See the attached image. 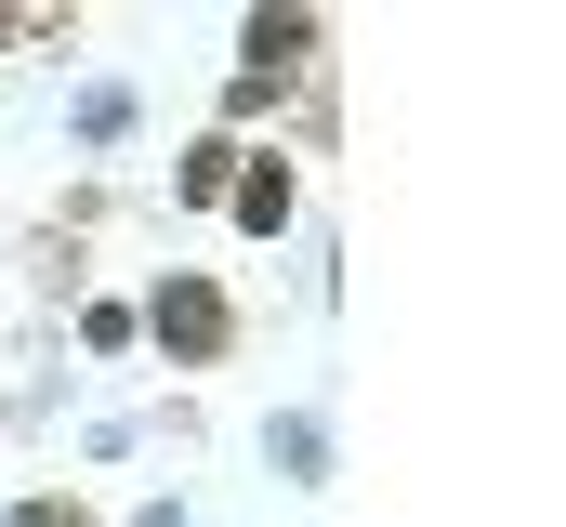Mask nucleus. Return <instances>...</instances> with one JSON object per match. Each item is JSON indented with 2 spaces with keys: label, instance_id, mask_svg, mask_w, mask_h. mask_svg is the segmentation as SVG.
Instances as JSON below:
<instances>
[{
  "label": "nucleus",
  "instance_id": "f257e3e1",
  "mask_svg": "<svg viewBox=\"0 0 566 527\" xmlns=\"http://www.w3.org/2000/svg\"><path fill=\"white\" fill-rule=\"evenodd\" d=\"M158 330H171V343H224V303H211V290H171Z\"/></svg>",
  "mask_w": 566,
  "mask_h": 527
}]
</instances>
